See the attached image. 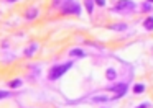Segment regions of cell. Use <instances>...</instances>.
<instances>
[{
    "mask_svg": "<svg viewBox=\"0 0 153 108\" xmlns=\"http://www.w3.org/2000/svg\"><path fill=\"white\" fill-rule=\"evenodd\" d=\"M132 8H135V3H133L132 0H119L117 7H115V8H112V10L122 12V10H132Z\"/></svg>",
    "mask_w": 153,
    "mask_h": 108,
    "instance_id": "obj_3",
    "label": "cell"
},
{
    "mask_svg": "<svg viewBox=\"0 0 153 108\" xmlns=\"http://www.w3.org/2000/svg\"><path fill=\"white\" fill-rule=\"evenodd\" d=\"M71 56H76V57H84V51H82V49H71Z\"/></svg>",
    "mask_w": 153,
    "mask_h": 108,
    "instance_id": "obj_10",
    "label": "cell"
},
{
    "mask_svg": "<svg viewBox=\"0 0 153 108\" xmlns=\"http://www.w3.org/2000/svg\"><path fill=\"white\" fill-rule=\"evenodd\" d=\"M61 12L63 13H74V15H81V7L77 5L73 0H66L61 7Z\"/></svg>",
    "mask_w": 153,
    "mask_h": 108,
    "instance_id": "obj_2",
    "label": "cell"
},
{
    "mask_svg": "<svg viewBox=\"0 0 153 108\" xmlns=\"http://www.w3.org/2000/svg\"><path fill=\"white\" fill-rule=\"evenodd\" d=\"M105 75H107V79H109V80H114V79L117 77V74H115V71H114V69H107Z\"/></svg>",
    "mask_w": 153,
    "mask_h": 108,
    "instance_id": "obj_11",
    "label": "cell"
},
{
    "mask_svg": "<svg viewBox=\"0 0 153 108\" xmlns=\"http://www.w3.org/2000/svg\"><path fill=\"white\" fill-rule=\"evenodd\" d=\"M20 85H22V80H20V79H15V80L10 82V87H12V88H17V87H20Z\"/></svg>",
    "mask_w": 153,
    "mask_h": 108,
    "instance_id": "obj_12",
    "label": "cell"
},
{
    "mask_svg": "<svg viewBox=\"0 0 153 108\" xmlns=\"http://www.w3.org/2000/svg\"><path fill=\"white\" fill-rule=\"evenodd\" d=\"M7 2H17V0H7Z\"/></svg>",
    "mask_w": 153,
    "mask_h": 108,
    "instance_id": "obj_18",
    "label": "cell"
},
{
    "mask_svg": "<svg viewBox=\"0 0 153 108\" xmlns=\"http://www.w3.org/2000/svg\"><path fill=\"white\" fill-rule=\"evenodd\" d=\"M137 108H148V103H142V105H138Z\"/></svg>",
    "mask_w": 153,
    "mask_h": 108,
    "instance_id": "obj_17",
    "label": "cell"
},
{
    "mask_svg": "<svg viewBox=\"0 0 153 108\" xmlns=\"http://www.w3.org/2000/svg\"><path fill=\"white\" fill-rule=\"evenodd\" d=\"M71 62H68V64H63V65H54V67H51V71H50V79L51 80H56V79H59L61 75H64L68 71H69V67H71Z\"/></svg>",
    "mask_w": 153,
    "mask_h": 108,
    "instance_id": "obj_1",
    "label": "cell"
},
{
    "mask_svg": "<svg viewBox=\"0 0 153 108\" xmlns=\"http://www.w3.org/2000/svg\"><path fill=\"white\" fill-rule=\"evenodd\" d=\"M148 3H153V0H148Z\"/></svg>",
    "mask_w": 153,
    "mask_h": 108,
    "instance_id": "obj_19",
    "label": "cell"
},
{
    "mask_svg": "<svg viewBox=\"0 0 153 108\" xmlns=\"http://www.w3.org/2000/svg\"><path fill=\"white\" fill-rule=\"evenodd\" d=\"M36 49H38V46L35 44V43H31V44L28 46L27 49H25V56H28V57H30V56H33V54H35V51H36Z\"/></svg>",
    "mask_w": 153,
    "mask_h": 108,
    "instance_id": "obj_6",
    "label": "cell"
},
{
    "mask_svg": "<svg viewBox=\"0 0 153 108\" xmlns=\"http://www.w3.org/2000/svg\"><path fill=\"white\" fill-rule=\"evenodd\" d=\"M110 29H115V31H123V29H127V25H125V23H115V25L110 26Z\"/></svg>",
    "mask_w": 153,
    "mask_h": 108,
    "instance_id": "obj_8",
    "label": "cell"
},
{
    "mask_svg": "<svg viewBox=\"0 0 153 108\" xmlns=\"http://www.w3.org/2000/svg\"><path fill=\"white\" fill-rule=\"evenodd\" d=\"M36 16H38V10L36 8H28L27 13H25V18L27 20H33V18H36Z\"/></svg>",
    "mask_w": 153,
    "mask_h": 108,
    "instance_id": "obj_5",
    "label": "cell"
},
{
    "mask_svg": "<svg viewBox=\"0 0 153 108\" xmlns=\"http://www.w3.org/2000/svg\"><path fill=\"white\" fill-rule=\"evenodd\" d=\"M96 2V5H99V7H105V0H94Z\"/></svg>",
    "mask_w": 153,
    "mask_h": 108,
    "instance_id": "obj_14",
    "label": "cell"
},
{
    "mask_svg": "<svg viewBox=\"0 0 153 108\" xmlns=\"http://www.w3.org/2000/svg\"><path fill=\"white\" fill-rule=\"evenodd\" d=\"M86 8L89 13H92V8H94V2L92 0H86Z\"/></svg>",
    "mask_w": 153,
    "mask_h": 108,
    "instance_id": "obj_13",
    "label": "cell"
},
{
    "mask_svg": "<svg viewBox=\"0 0 153 108\" xmlns=\"http://www.w3.org/2000/svg\"><path fill=\"white\" fill-rule=\"evenodd\" d=\"M142 92H145V85H143V84H137V85H133V93L140 95Z\"/></svg>",
    "mask_w": 153,
    "mask_h": 108,
    "instance_id": "obj_9",
    "label": "cell"
},
{
    "mask_svg": "<svg viewBox=\"0 0 153 108\" xmlns=\"http://www.w3.org/2000/svg\"><path fill=\"white\" fill-rule=\"evenodd\" d=\"M143 26H145L148 31H152L153 29V16H146L145 21H143Z\"/></svg>",
    "mask_w": 153,
    "mask_h": 108,
    "instance_id": "obj_7",
    "label": "cell"
},
{
    "mask_svg": "<svg viewBox=\"0 0 153 108\" xmlns=\"http://www.w3.org/2000/svg\"><path fill=\"white\" fill-rule=\"evenodd\" d=\"M127 84H117V85H112L110 87V90L112 92H115L117 93V97H122V95H125L127 93Z\"/></svg>",
    "mask_w": 153,
    "mask_h": 108,
    "instance_id": "obj_4",
    "label": "cell"
},
{
    "mask_svg": "<svg viewBox=\"0 0 153 108\" xmlns=\"http://www.w3.org/2000/svg\"><path fill=\"white\" fill-rule=\"evenodd\" d=\"M150 8H152V3H143V10H145V12H148Z\"/></svg>",
    "mask_w": 153,
    "mask_h": 108,
    "instance_id": "obj_16",
    "label": "cell"
},
{
    "mask_svg": "<svg viewBox=\"0 0 153 108\" xmlns=\"http://www.w3.org/2000/svg\"><path fill=\"white\" fill-rule=\"evenodd\" d=\"M8 95H10V93H8V92H4V90H0V98H7Z\"/></svg>",
    "mask_w": 153,
    "mask_h": 108,
    "instance_id": "obj_15",
    "label": "cell"
}]
</instances>
